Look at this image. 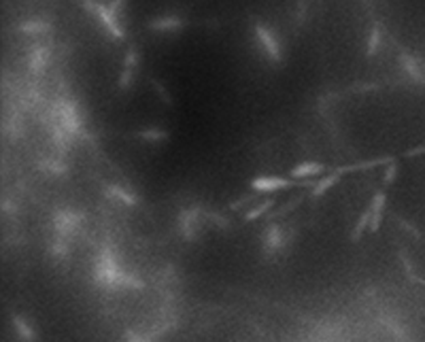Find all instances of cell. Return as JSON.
Listing matches in <instances>:
<instances>
[{
	"mask_svg": "<svg viewBox=\"0 0 425 342\" xmlns=\"http://www.w3.org/2000/svg\"><path fill=\"white\" fill-rule=\"evenodd\" d=\"M336 181H338V174H332V177L323 179V181H321V183H319V185L313 189V193H315V196H321V193H323L325 189H330V187H332L334 183H336Z\"/></svg>",
	"mask_w": 425,
	"mask_h": 342,
	"instance_id": "5b68a950",
	"label": "cell"
},
{
	"mask_svg": "<svg viewBox=\"0 0 425 342\" xmlns=\"http://www.w3.org/2000/svg\"><path fill=\"white\" fill-rule=\"evenodd\" d=\"M179 26H181L179 19H164V22H156V24H153V28L166 30V28H179Z\"/></svg>",
	"mask_w": 425,
	"mask_h": 342,
	"instance_id": "8992f818",
	"label": "cell"
},
{
	"mask_svg": "<svg viewBox=\"0 0 425 342\" xmlns=\"http://www.w3.org/2000/svg\"><path fill=\"white\" fill-rule=\"evenodd\" d=\"M257 34H260V41H262L264 47H266L268 55L272 57V60H279V45H276L272 34H270L266 28H262V26H257Z\"/></svg>",
	"mask_w": 425,
	"mask_h": 342,
	"instance_id": "7a4b0ae2",
	"label": "cell"
},
{
	"mask_svg": "<svg viewBox=\"0 0 425 342\" xmlns=\"http://www.w3.org/2000/svg\"><path fill=\"white\" fill-rule=\"evenodd\" d=\"M272 206H274V200H266V202H262V204H257V206H255V209H253V210H251V212H247V215H244V217H247V219H249V221H253V219H257V217H262V215H264V212H266L268 209H272Z\"/></svg>",
	"mask_w": 425,
	"mask_h": 342,
	"instance_id": "277c9868",
	"label": "cell"
},
{
	"mask_svg": "<svg viewBox=\"0 0 425 342\" xmlns=\"http://www.w3.org/2000/svg\"><path fill=\"white\" fill-rule=\"evenodd\" d=\"M251 187L260 193H274L276 189L289 187V179H285V177H257L253 183H251Z\"/></svg>",
	"mask_w": 425,
	"mask_h": 342,
	"instance_id": "6da1fadb",
	"label": "cell"
},
{
	"mask_svg": "<svg viewBox=\"0 0 425 342\" xmlns=\"http://www.w3.org/2000/svg\"><path fill=\"white\" fill-rule=\"evenodd\" d=\"M323 172V164H317V162H308V164H302V166H295L292 170V177L295 179H304V177H317V174Z\"/></svg>",
	"mask_w": 425,
	"mask_h": 342,
	"instance_id": "3957f363",
	"label": "cell"
}]
</instances>
